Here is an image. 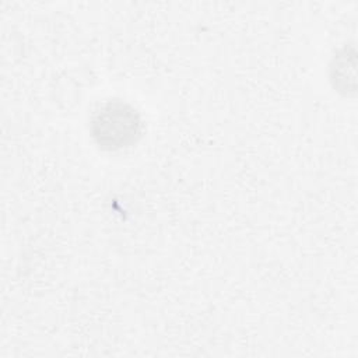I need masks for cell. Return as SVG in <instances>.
<instances>
[{
  "mask_svg": "<svg viewBox=\"0 0 358 358\" xmlns=\"http://www.w3.org/2000/svg\"><path fill=\"white\" fill-rule=\"evenodd\" d=\"M140 120L129 105L108 103L92 122V136L101 147L120 148L131 143L138 134Z\"/></svg>",
  "mask_w": 358,
  "mask_h": 358,
  "instance_id": "cell-1",
  "label": "cell"
}]
</instances>
